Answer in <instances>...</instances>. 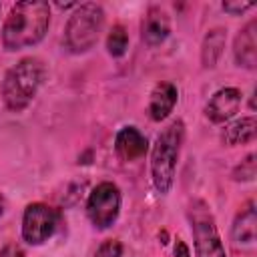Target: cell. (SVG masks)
Returning <instances> with one entry per match:
<instances>
[{
    "label": "cell",
    "instance_id": "obj_1",
    "mask_svg": "<svg viewBox=\"0 0 257 257\" xmlns=\"http://www.w3.org/2000/svg\"><path fill=\"white\" fill-rule=\"evenodd\" d=\"M50 24V6L46 2L30 0L12 6L4 26L2 44L6 50H22L38 44Z\"/></svg>",
    "mask_w": 257,
    "mask_h": 257
},
{
    "label": "cell",
    "instance_id": "obj_2",
    "mask_svg": "<svg viewBox=\"0 0 257 257\" xmlns=\"http://www.w3.org/2000/svg\"><path fill=\"white\" fill-rule=\"evenodd\" d=\"M44 64L36 56H28L18 60L6 74L0 84V96L8 110L20 112L24 110L32 98L36 96L42 80H44Z\"/></svg>",
    "mask_w": 257,
    "mask_h": 257
},
{
    "label": "cell",
    "instance_id": "obj_3",
    "mask_svg": "<svg viewBox=\"0 0 257 257\" xmlns=\"http://www.w3.org/2000/svg\"><path fill=\"white\" fill-rule=\"evenodd\" d=\"M183 137H185L183 120H173L169 126H165L159 133L155 141L153 155H151V177H153L155 189L161 195H167L173 187Z\"/></svg>",
    "mask_w": 257,
    "mask_h": 257
},
{
    "label": "cell",
    "instance_id": "obj_4",
    "mask_svg": "<svg viewBox=\"0 0 257 257\" xmlns=\"http://www.w3.org/2000/svg\"><path fill=\"white\" fill-rule=\"evenodd\" d=\"M102 26H104V10L98 4L94 2L78 4L64 28L66 48L74 54L90 50L96 44Z\"/></svg>",
    "mask_w": 257,
    "mask_h": 257
},
{
    "label": "cell",
    "instance_id": "obj_5",
    "mask_svg": "<svg viewBox=\"0 0 257 257\" xmlns=\"http://www.w3.org/2000/svg\"><path fill=\"white\" fill-rule=\"evenodd\" d=\"M189 219H191L197 257H227L215 219L203 201H193L189 209Z\"/></svg>",
    "mask_w": 257,
    "mask_h": 257
},
{
    "label": "cell",
    "instance_id": "obj_6",
    "mask_svg": "<svg viewBox=\"0 0 257 257\" xmlns=\"http://www.w3.org/2000/svg\"><path fill=\"white\" fill-rule=\"evenodd\" d=\"M120 213V191L114 183H98L86 201V215L96 229H108Z\"/></svg>",
    "mask_w": 257,
    "mask_h": 257
},
{
    "label": "cell",
    "instance_id": "obj_7",
    "mask_svg": "<svg viewBox=\"0 0 257 257\" xmlns=\"http://www.w3.org/2000/svg\"><path fill=\"white\" fill-rule=\"evenodd\" d=\"M60 221V213L44 203H32L22 215V239L30 245H42L48 241Z\"/></svg>",
    "mask_w": 257,
    "mask_h": 257
},
{
    "label": "cell",
    "instance_id": "obj_8",
    "mask_svg": "<svg viewBox=\"0 0 257 257\" xmlns=\"http://www.w3.org/2000/svg\"><path fill=\"white\" fill-rule=\"evenodd\" d=\"M239 104H241V90L239 88H235V86L219 88L209 98V102L205 104V116L215 124L227 122L237 114Z\"/></svg>",
    "mask_w": 257,
    "mask_h": 257
},
{
    "label": "cell",
    "instance_id": "obj_9",
    "mask_svg": "<svg viewBox=\"0 0 257 257\" xmlns=\"http://www.w3.org/2000/svg\"><path fill=\"white\" fill-rule=\"evenodd\" d=\"M171 32V20L169 14L161 6H151L143 18L141 24V36L147 46H159L167 40Z\"/></svg>",
    "mask_w": 257,
    "mask_h": 257
},
{
    "label": "cell",
    "instance_id": "obj_10",
    "mask_svg": "<svg viewBox=\"0 0 257 257\" xmlns=\"http://www.w3.org/2000/svg\"><path fill=\"white\" fill-rule=\"evenodd\" d=\"M235 62L247 70H253L257 66V22L249 20L237 34L233 44Z\"/></svg>",
    "mask_w": 257,
    "mask_h": 257
},
{
    "label": "cell",
    "instance_id": "obj_11",
    "mask_svg": "<svg viewBox=\"0 0 257 257\" xmlns=\"http://www.w3.org/2000/svg\"><path fill=\"white\" fill-rule=\"evenodd\" d=\"M149 143L137 126H122L114 139V151L122 161H137L145 157Z\"/></svg>",
    "mask_w": 257,
    "mask_h": 257
},
{
    "label": "cell",
    "instance_id": "obj_12",
    "mask_svg": "<svg viewBox=\"0 0 257 257\" xmlns=\"http://www.w3.org/2000/svg\"><path fill=\"white\" fill-rule=\"evenodd\" d=\"M177 98H179V90H177V86L173 82H159L153 88L151 100H149V114H151V118L157 120V122L165 120L173 112V108L177 104Z\"/></svg>",
    "mask_w": 257,
    "mask_h": 257
},
{
    "label": "cell",
    "instance_id": "obj_13",
    "mask_svg": "<svg viewBox=\"0 0 257 257\" xmlns=\"http://www.w3.org/2000/svg\"><path fill=\"white\" fill-rule=\"evenodd\" d=\"M257 231V215H255V203L249 201L235 217L231 237L235 243H253Z\"/></svg>",
    "mask_w": 257,
    "mask_h": 257
},
{
    "label": "cell",
    "instance_id": "obj_14",
    "mask_svg": "<svg viewBox=\"0 0 257 257\" xmlns=\"http://www.w3.org/2000/svg\"><path fill=\"white\" fill-rule=\"evenodd\" d=\"M255 133H257V122H255V116H243L231 124L225 126L221 139L225 145L229 147H235V145H247L255 139Z\"/></svg>",
    "mask_w": 257,
    "mask_h": 257
},
{
    "label": "cell",
    "instance_id": "obj_15",
    "mask_svg": "<svg viewBox=\"0 0 257 257\" xmlns=\"http://www.w3.org/2000/svg\"><path fill=\"white\" fill-rule=\"evenodd\" d=\"M225 40H227V30L225 28H211L205 34V40H203V46H201V62H203L205 68H213L217 64V60L223 54Z\"/></svg>",
    "mask_w": 257,
    "mask_h": 257
},
{
    "label": "cell",
    "instance_id": "obj_16",
    "mask_svg": "<svg viewBox=\"0 0 257 257\" xmlns=\"http://www.w3.org/2000/svg\"><path fill=\"white\" fill-rule=\"evenodd\" d=\"M126 46H128V34L124 30V26L120 24H114L106 36V48H108V54L110 56H122L126 52Z\"/></svg>",
    "mask_w": 257,
    "mask_h": 257
},
{
    "label": "cell",
    "instance_id": "obj_17",
    "mask_svg": "<svg viewBox=\"0 0 257 257\" xmlns=\"http://www.w3.org/2000/svg\"><path fill=\"white\" fill-rule=\"evenodd\" d=\"M255 177V155H247L245 161H241V165L233 171V179L235 181H251Z\"/></svg>",
    "mask_w": 257,
    "mask_h": 257
},
{
    "label": "cell",
    "instance_id": "obj_18",
    "mask_svg": "<svg viewBox=\"0 0 257 257\" xmlns=\"http://www.w3.org/2000/svg\"><path fill=\"white\" fill-rule=\"evenodd\" d=\"M94 257H122V243L118 239H106L98 245Z\"/></svg>",
    "mask_w": 257,
    "mask_h": 257
},
{
    "label": "cell",
    "instance_id": "obj_19",
    "mask_svg": "<svg viewBox=\"0 0 257 257\" xmlns=\"http://www.w3.org/2000/svg\"><path fill=\"white\" fill-rule=\"evenodd\" d=\"M253 6H255L253 2H223V10L229 12L231 16H239V14H243L245 10H249Z\"/></svg>",
    "mask_w": 257,
    "mask_h": 257
},
{
    "label": "cell",
    "instance_id": "obj_20",
    "mask_svg": "<svg viewBox=\"0 0 257 257\" xmlns=\"http://www.w3.org/2000/svg\"><path fill=\"white\" fill-rule=\"evenodd\" d=\"M0 257H24V251L16 243H8L0 249Z\"/></svg>",
    "mask_w": 257,
    "mask_h": 257
},
{
    "label": "cell",
    "instance_id": "obj_21",
    "mask_svg": "<svg viewBox=\"0 0 257 257\" xmlns=\"http://www.w3.org/2000/svg\"><path fill=\"white\" fill-rule=\"evenodd\" d=\"M175 257H189V247L185 245L183 239H177L175 243Z\"/></svg>",
    "mask_w": 257,
    "mask_h": 257
},
{
    "label": "cell",
    "instance_id": "obj_22",
    "mask_svg": "<svg viewBox=\"0 0 257 257\" xmlns=\"http://www.w3.org/2000/svg\"><path fill=\"white\" fill-rule=\"evenodd\" d=\"M2 211H4V201H2V197H0V217H2Z\"/></svg>",
    "mask_w": 257,
    "mask_h": 257
}]
</instances>
